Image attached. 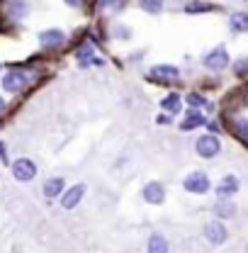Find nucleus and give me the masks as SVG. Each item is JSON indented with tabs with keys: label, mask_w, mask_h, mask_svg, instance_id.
Returning a JSON list of instances; mask_svg holds the SVG:
<instances>
[{
	"label": "nucleus",
	"mask_w": 248,
	"mask_h": 253,
	"mask_svg": "<svg viewBox=\"0 0 248 253\" xmlns=\"http://www.w3.org/2000/svg\"><path fill=\"white\" fill-rule=\"evenodd\" d=\"M183 188H185L187 192H192V195H205V192H209L212 183H209V175H207V173H202V170H192V173H187L185 175Z\"/></svg>",
	"instance_id": "f257e3e1"
},
{
	"label": "nucleus",
	"mask_w": 248,
	"mask_h": 253,
	"mask_svg": "<svg viewBox=\"0 0 248 253\" xmlns=\"http://www.w3.org/2000/svg\"><path fill=\"white\" fill-rule=\"evenodd\" d=\"M205 239H207L212 246H221V244L229 239V229L224 226L221 219H209L205 224Z\"/></svg>",
	"instance_id": "f03ea898"
},
{
	"label": "nucleus",
	"mask_w": 248,
	"mask_h": 253,
	"mask_svg": "<svg viewBox=\"0 0 248 253\" xmlns=\"http://www.w3.org/2000/svg\"><path fill=\"white\" fill-rule=\"evenodd\" d=\"M195 149H197V154L202 158H214L221 151V141L217 139V134H205V136L197 139Z\"/></svg>",
	"instance_id": "7ed1b4c3"
},
{
	"label": "nucleus",
	"mask_w": 248,
	"mask_h": 253,
	"mask_svg": "<svg viewBox=\"0 0 248 253\" xmlns=\"http://www.w3.org/2000/svg\"><path fill=\"white\" fill-rule=\"evenodd\" d=\"M12 175H15V180H20V183L34 180V175H37L34 161H30V158H17V161L12 163Z\"/></svg>",
	"instance_id": "20e7f679"
},
{
	"label": "nucleus",
	"mask_w": 248,
	"mask_h": 253,
	"mask_svg": "<svg viewBox=\"0 0 248 253\" xmlns=\"http://www.w3.org/2000/svg\"><path fill=\"white\" fill-rule=\"evenodd\" d=\"M83 195H85V183H76L73 188H68L61 195V207L63 210H73V207H78L81 200H83Z\"/></svg>",
	"instance_id": "39448f33"
},
{
	"label": "nucleus",
	"mask_w": 248,
	"mask_h": 253,
	"mask_svg": "<svg viewBox=\"0 0 248 253\" xmlns=\"http://www.w3.org/2000/svg\"><path fill=\"white\" fill-rule=\"evenodd\" d=\"M141 197H144L149 205H163V200H165V188H163V183H158V180L146 183L144 190H141Z\"/></svg>",
	"instance_id": "423d86ee"
},
{
	"label": "nucleus",
	"mask_w": 248,
	"mask_h": 253,
	"mask_svg": "<svg viewBox=\"0 0 248 253\" xmlns=\"http://www.w3.org/2000/svg\"><path fill=\"white\" fill-rule=\"evenodd\" d=\"M178 76H180V71L175 68V66H165V63H161V66H154L151 71H149V78L156 81V83H165V81H178Z\"/></svg>",
	"instance_id": "0eeeda50"
},
{
	"label": "nucleus",
	"mask_w": 248,
	"mask_h": 253,
	"mask_svg": "<svg viewBox=\"0 0 248 253\" xmlns=\"http://www.w3.org/2000/svg\"><path fill=\"white\" fill-rule=\"evenodd\" d=\"M25 85H27V76H25L22 71H10V73H5V78H2V88H5L7 93H20Z\"/></svg>",
	"instance_id": "6e6552de"
},
{
	"label": "nucleus",
	"mask_w": 248,
	"mask_h": 253,
	"mask_svg": "<svg viewBox=\"0 0 248 253\" xmlns=\"http://www.w3.org/2000/svg\"><path fill=\"white\" fill-rule=\"evenodd\" d=\"M205 66L212 68V71L226 68V66H229V54H226V49H224V46H217L214 51H209V54L205 56Z\"/></svg>",
	"instance_id": "1a4fd4ad"
},
{
	"label": "nucleus",
	"mask_w": 248,
	"mask_h": 253,
	"mask_svg": "<svg viewBox=\"0 0 248 253\" xmlns=\"http://www.w3.org/2000/svg\"><path fill=\"white\" fill-rule=\"evenodd\" d=\"M239 192V178L236 175H224L221 183L217 185V197L219 200H229Z\"/></svg>",
	"instance_id": "9d476101"
},
{
	"label": "nucleus",
	"mask_w": 248,
	"mask_h": 253,
	"mask_svg": "<svg viewBox=\"0 0 248 253\" xmlns=\"http://www.w3.org/2000/svg\"><path fill=\"white\" fill-rule=\"evenodd\" d=\"M63 32L61 30H46L39 34V44L44 46V49H54V46H59V44H63Z\"/></svg>",
	"instance_id": "9b49d317"
},
{
	"label": "nucleus",
	"mask_w": 248,
	"mask_h": 253,
	"mask_svg": "<svg viewBox=\"0 0 248 253\" xmlns=\"http://www.w3.org/2000/svg\"><path fill=\"white\" fill-rule=\"evenodd\" d=\"M168 239L163 236V234H151L149 236V246H146V253H168Z\"/></svg>",
	"instance_id": "f8f14e48"
},
{
	"label": "nucleus",
	"mask_w": 248,
	"mask_h": 253,
	"mask_svg": "<svg viewBox=\"0 0 248 253\" xmlns=\"http://www.w3.org/2000/svg\"><path fill=\"white\" fill-rule=\"evenodd\" d=\"M214 217L217 219H231V217H236V205L231 200H219L217 205H214Z\"/></svg>",
	"instance_id": "ddd939ff"
},
{
	"label": "nucleus",
	"mask_w": 248,
	"mask_h": 253,
	"mask_svg": "<svg viewBox=\"0 0 248 253\" xmlns=\"http://www.w3.org/2000/svg\"><path fill=\"white\" fill-rule=\"evenodd\" d=\"M63 178H49L46 183H44V197H49V200H54V197H59L63 195Z\"/></svg>",
	"instance_id": "4468645a"
},
{
	"label": "nucleus",
	"mask_w": 248,
	"mask_h": 253,
	"mask_svg": "<svg viewBox=\"0 0 248 253\" xmlns=\"http://www.w3.org/2000/svg\"><path fill=\"white\" fill-rule=\"evenodd\" d=\"M205 125V117L197 112V110H192V112H187V117L183 120V125H180V129L183 131H190V129H197V126Z\"/></svg>",
	"instance_id": "2eb2a0df"
},
{
	"label": "nucleus",
	"mask_w": 248,
	"mask_h": 253,
	"mask_svg": "<svg viewBox=\"0 0 248 253\" xmlns=\"http://www.w3.org/2000/svg\"><path fill=\"white\" fill-rule=\"evenodd\" d=\"M161 107L165 110V112H170V117L175 115V112H180V97L175 93H170L168 97H163V102H161Z\"/></svg>",
	"instance_id": "dca6fc26"
},
{
	"label": "nucleus",
	"mask_w": 248,
	"mask_h": 253,
	"mask_svg": "<svg viewBox=\"0 0 248 253\" xmlns=\"http://www.w3.org/2000/svg\"><path fill=\"white\" fill-rule=\"evenodd\" d=\"M229 22H231V30L234 32H248V15L246 12H234Z\"/></svg>",
	"instance_id": "f3484780"
},
{
	"label": "nucleus",
	"mask_w": 248,
	"mask_h": 253,
	"mask_svg": "<svg viewBox=\"0 0 248 253\" xmlns=\"http://www.w3.org/2000/svg\"><path fill=\"white\" fill-rule=\"evenodd\" d=\"M76 56H78V63H81V66L93 63L95 61V59H93V46H90V44H83V46L78 49V54H76Z\"/></svg>",
	"instance_id": "a211bd4d"
},
{
	"label": "nucleus",
	"mask_w": 248,
	"mask_h": 253,
	"mask_svg": "<svg viewBox=\"0 0 248 253\" xmlns=\"http://www.w3.org/2000/svg\"><path fill=\"white\" fill-rule=\"evenodd\" d=\"M207 10H212V7L205 5V2H200V0H187V5H185V12H192V15H197V12H207Z\"/></svg>",
	"instance_id": "6ab92c4d"
},
{
	"label": "nucleus",
	"mask_w": 248,
	"mask_h": 253,
	"mask_svg": "<svg viewBox=\"0 0 248 253\" xmlns=\"http://www.w3.org/2000/svg\"><path fill=\"white\" fill-rule=\"evenodd\" d=\"M139 5L146 12H161L163 10V0H139Z\"/></svg>",
	"instance_id": "aec40b11"
},
{
	"label": "nucleus",
	"mask_w": 248,
	"mask_h": 253,
	"mask_svg": "<svg viewBox=\"0 0 248 253\" xmlns=\"http://www.w3.org/2000/svg\"><path fill=\"white\" fill-rule=\"evenodd\" d=\"M234 125H236L234 126V129H236V134H239L244 141H248V120H236Z\"/></svg>",
	"instance_id": "412c9836"
},
{
	"label": "nucleus",
	"mask_w": 248,
	"mask_h": 253,
	"mask_svg": "<svg viewBox=\"0 0 248 253\" xmlns=\"http://www.w3.org/2000/svg\"><path fill=\"white\" fill-rule=\"evenodd\" d=\"M187 102L192 105V107H207V102H205V97L197 93H190L187 95Z\"/></svg>",
	"instance_id": "4be33fe9"
},
{
	"label": "nucleus",
	"mask_w": 248,
	"mask_h": 253,
	"mask_svg": "<svg viewBox=\"0 0 248 253\" xmlns=\"http://www.w3.org/2000/svg\"><path fill=\"white\" fill-rule=\"evenodd\" d=\"M12 12H15V15H25V12H27V2H25V0H15V2H12Z\"/></svg>",
	"instance_id": "5701e85b"
},
{
	"label": "nucleus",
	"mask_w": 248,
	"mask_h": 253,
	"mask_svg": "<svg viewBox=\"0 0 248 253\" xmlns=\"http://www.w3.org/2000/svg\"><path fill=\"white\" fill-rule=\"evenodd\" d=\"M124 0H100V5L102 7H122Z\"/></svg>",
	"instance_id": "b1692460"
},
{
	"label": "nucleus",
	"mask_w": 248,
	"mask_h": 253,
	"mask_svg": "<svg viewBox=\"0 0 248 253\" xmlns=\"http://www.w3.org/2000/svg\"><path fill=\"white\" fill-rule=\"evenodd\" d=\"M236 71H239V73H246L248 71V59H241V61L236 63Z\"/></svg>",
	"instance_id": "393cba45"
},
{
	"label": "nucleus",
	"mask_w": 248,
	"mask_h": 253,
	"mask_svg": "<svg viewBox=\"0 0 248 253\" xmlns=\"http://www.w3.org/2000/svg\"><path fill=\"white\" fill-rule=\"evenodd\" d=\"M0 161L7 163V151H5V144H0Z\"/></svg>",
	"instance_id": "a878e982"
},
{
	"label": "nucleus",
	"mask_w": 248,
	"mask_h": 253,
	"mask_svg": "<svg viewBox=\"0 0 248 253\" xmlns=\"http://www.w3.org/2000/svg\"><path fill=\"white\" fill-rule=\"evenodd\" d=\"M66 5H71V7H81L83 0H66Z\"/></svg>",
	"instance_id": "bb28decb"
},
{
	"label": "nucleus",
	"mask_w": 248,
	"mask_h": 253,
	"mask_svg": "<svg viewBox=\"0 0 248 253\" xmlns=\"http://www.w3.org/2000/svg\"><path fill=\"white\" fill-rule=\"evenodd\" d=\"M168 122H170L168 115H161V117H158V125H168Z\"/></svg>",
	"instance_id": "cd10ccee"
},
{
	"label": "nucleus",
	"mask_w": 248,
	"mask_h": 253,
	"mask_svg": "<svg viewBox=\"0 0 248 253\" xmlns=\"http://www.w3.org/2000/svg\"><path fill=\"white\" fill-rule=\"evenodd\" d=\"M209 131H212V134H214V131H219V125H217V122H209Z\"/></svg>",
	"instance_id": "c85d7f7f"
},
{
	"label": "nucleus",
	"mask_w": 248,
	"mask_h": 253,
	"mask_svg": "<svg viewBox=\"0 0 248 253\" xmlns=\"http://www.w3.org/2000/svg\"><path fill=\"white\" fill-rule=\"evenodd\" d=\"M2 110H5V100L0 97V112H2Z\"/></svg>",
	"instance_id": "c756f323"
},
{
	"label": "nucleus",
	"mask_w": 248,
	"mask_h": 253,
	"mask_svg": "<svg viewBox=\"0 0 248 253\" xmlns=\"http://www.w3.org/2000/svg\"><path fill=\"white\" fill-rule=\"evenodd\" d=\"M246 105H248V93H246Z\"/></svg>",
	"instance_id": "7c9ffc66"
}]
</instances>
